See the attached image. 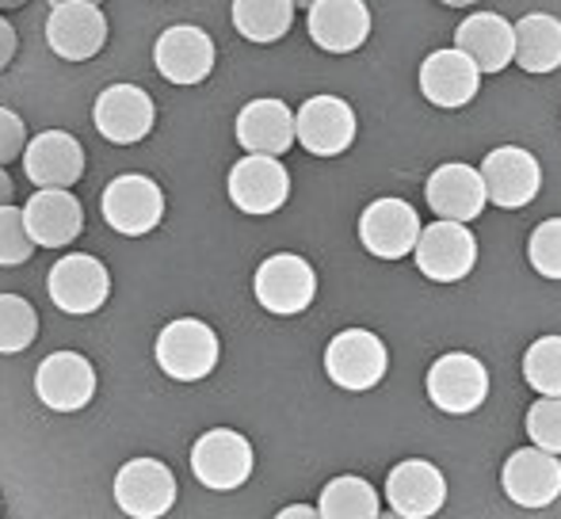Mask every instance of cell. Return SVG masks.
Wrapping results in <instances>:
<instances>
[{
  "label": "cell",
  "mask_w": 561,
  "mask_h": 519,
  "mask_svg": "<svg viewBox=\"0 0 561 519\" xmlns=\"http://www.w3.org/2000/svg\"><path fill=\"white\" fill-rule=\"evenodd\" d=\"M15 50H20V35H15L12 23H8L4 15H0V73H4V69L12 66Z\"/></svg>",
  "instance_id": "obj_36"
},
{
  "label": "cell",
  "mask_w": 561,
  "mask_h": 519,
  "mask_svg": "<svg viewBox=\"0 0 561 519\" xmlns=\"http://www.w3.org/2000/svg\"><path fill=\"white\" fill-rule=\"evenodd\" d=\"M23 218L38 249H69L84 233V207L73 192H35L23 203Z\"/></svg>",
  "instance_id": "obj_26"
},
{
  "label": "cell",
  "mask_w": 561,
  "mask_h": 519,
  "mask_svg": "<svg viewBox=\"0 0 561 519\" xmlns=\"http://www.w3.org/2000/svg\"><path fill=\"white\" fill-rule=\"evenodd\" d=\"M252 298L260 302V310L275 318H298L318 298V272L306 256L275 253L252 275Z\"/></svg>",
  "instance_id": "obj_2"
},
{
  "label": "cell",
  "mask_w": 561,
  "mask_h": 519,
  "mask_svg": "<svg viewBox=\"0 0 561 519\" xmlns=\"http://www.w3.org/2000/svg\"><path fill=\"white\" fill-rule=\"evenodd\" d=\"M527 264L542 279L561 282V218H547L527 238Z\"/></svg>",
  "instance_id": "obj_32"
},
{
  "label": "cell",
  "mask_w": 561,
  "mask_h": 519,
  "mask_svg": "<svg viewBox=\"0 0 561 519\" xmlns=\"http://www.w3.org/2000/svg\"><path fill=\"white\" fill-rule=\"evenodd\" d=\"M84 146L69 130H43L31 138L27 153H23V176L38 187V192H69L73 184L84 180Z\"/></svg>",
  "instance_id": "obj_18"
},
{
  "label": "cell",
  "mask_w": 561,
  "mask_h": 519,
  "mask_svg": "<svg viewBox=\"0 0 561 519\" xmlns=\"http://www.w3.org/2000/svg\"><path fill=\"white\" fill-rule=\"evenodd\" d=\"M275 519H321V512L313 505H287L283 512H275Z\"/></svg>",
  "instance_id": "obj_37"
},
{
  "label": "cell",
  "mask_w": 561,
  "mask_h": 519,
  "mask_svg": "<svg viewBox=\"0 0 561 519\" xmlns=\"http://www.w3.org/2000/svg\"><path fill=\"white\" fill-rule=\"evenodd\" d=\"M38 341V313L23 295H0V356H20Z\"/></svg>",
  "instance_id": "obj_31"
},
{
  "label": "cell",
  "mask_w": 561,
  "mask_h": 519,
  "mask_svg": "<svg viewBox=\"0 0 561 519\" xmlns=\"http://www.w3.org/2000/svg\"><path fill=\"white\" fill-rule=\"evenodd\" d=\"M100 215L123 238H146L164 222V192L153 176L126 172L115 176L100 195Z\"/></svg>",
  "instance_id": "obj_6"
},
{
  "label": "cell",
  "mask_w": 561,
  "mask_h": 519,
  "mask_svg": "<svg viewBox=\"0 0 561 519\" xmlns=\"http://www.w3.org/2000/svg\"><path fill=\"white\" fill-rule=\"evenodd\" d=\"M481 180H485L489 203L501 210H524L542 192V164L524 146H496L481 157Z\"/></svg>",
  "instance_id": "obj_10"
},
{
  "label": "cell",
  "mask_w": 561,
  "mask_h": 519,
  "mask_svg": "<svg viewBox=\"0 0 561 519\" xmlns=\"http://www.w3.org/2000/svg\"><path fill=\"white\" fill-rule=\"evenodd\" d=\"M321 519H382V500L375 485L359 474H340L318 497Z\"/></svg>",
  "instance_id": "obj_29"
},
{
  "label": "cell",
  "mask_w": 561,
  "mask_h": 519,
  "mask_svg": "<svg viewBox=\"0 0 561 519\" xmlns=\"http://www.w3.org/2000/svg\"><path fill=\"white\" fill-rule=\"evenodd\" d=\"M421 215L413 203L398 199V195H382V199L367 203L359 215V245L375 260H405L421 245Z\"/></svg>",
  "instance_id": "obj_8"
},
{
  "label": "cell",
  "mask_w": 561,
  "mask_h": 519,
  "mask_svg": "<svg viewBox=\"0 0 561 519\" xmlns=\"http://www.w3.org/2000/svg\"><path fill=\"white\" fill-rule=\"evenodd\" d=\"M481 69L473 58H466L458 46H444V50H432L428 58L421 61V73H416V84H421V96L428 100L439 112H462L478 100L481 92Z\"/></svg>",
  "instance_id": "obj_14"
},
{
  "label": "cell",
  "mask_w": 561,
  "mask_h": 519,
  "mask_svg": "<svg viewBox=\"0 0 561 519\" xmlns=\"http://www.w3.org/2000/svg\"><path fill=\"white\" fill-rule=\"evenodd\" d=\"M153 359L164 379L172 382H203L215 374L222 359V341L199 318H176L157 333Z\"/></svg>",
  "instance_id": "obj_1"
},
{
  "label": "cell",
  "mask_w": 561,
  "mask_h": 519,
  "mask_svg": "<svg viewBox=\"0 0 561 519\" xmlns=\"http://www.w3.org/2000/svg\"><path fill=\"white\" fill-rule=\"evenodd\" d=\"M306 31L310 43L325 54H355L367 46L370 31H375V15H370L367 0H318L306 12Z\"/></svg>",
  "instance_id": "obj_24"
},
{
  "label": "cell",
  "mask_w": 561,
  "mask_h": 519,
  "mask_svg": "<svg viewBox=\"0 0 561 519\" xmlns=\"http://www.w3.org/2000/svg\"><path fill=\"white\" fill-rule=\"evenodd\" d=\"M256 454L233 428H210L192 443V474L210 493H237L252 477Z\"/></svg>",
  "instance_id": "obj_5"
},
{
  "label": "cell",
  "mask_w": 561,
  "mask_h": 519,
  "mask_svg": "<svg viewBox=\"0 0 561 519\" xmlns=\"http://www.w3.org/2000/svg\"><path fill=\"white\" fill-rule=\"evenodd\" d=\"M295 0H233L229 20H233L237 35L252 46H272L290 35L295 27Z\"/></svg>",
  "instance_id": "obj_28"
},
{
  "label": "cell",
  "mask_w": 561,
  "mask_h": 519,
  "mask_svg": "<svg viewBox=\"0 0 561 519\" xmlns=\"http://www.w3.org/2000/svg\"><path fill=\"white\" fill-rule=\"evenodd\" d=\"M43 38L54 58L92 61L107 46V15L100 4H58L46 15Z\"/></svg>",
  "instance_id": "obj_22"
},
{
  "label": "cell",
  "mask_w": 561,
  "mask_h": 519,
  "mask_svg": "<svg viewBox=\"0 0 561 519\" xmlns=\"http://www.w3.org/2000/svg\"><path fill=\"white\" fill-rule=\"evenodd\" d=\"M436 4H444V8H473L478 0H436Z\"/></svg>",
  "instance_id": "obj_39"
},
{
  "label": "cell",
  "mask_w": 561,
  "mask_h": 519,
  "mask_svg": "<svg viewBox=\"0 0 561 519\" xmlns=\"http://www.w3.org/2000/svg\"><path fill=\"white\" fill-rule=\"evenodd\" d=\"M58 4H104V0H50V8H58Z\"/></svg>",
  "instance_id": "obj_40"
},
{
  "label": "cell",
  "mask_w": 561,
  "mask_h": 519,
  "mask_svg": "<svg viewBox=\"0 0 561 519\" xmlns=\"http://www.w3.org/2000/svg\"><path fill=\"white\" fill-rule=\"evenodd\" d=\"M46 295L69 318H92L112 298V272H107L104 260L89 253H69L54 260V267L46 272Z\"/></svg>",
  "instance_id": "obj_3"
},
{
  "label": "cell",
  "mask_w": 561,
  "mask_h": 519,
  "mask_svg": "<svg viewBox=\"0 0 561 519\" xmlns=\"http://www.w3.org/2000/svg\"><path fill=\"white\" fill-rule=\"evenodd\" d=\"M215 38L207 35L195 23H176V27H164L153 43V66L157 73L169 84H180V89H195L203 84L210 73H215Z\"/></svg>",
  "instance_id": "obj_12"
},
{
  "label": "cell",
  "mask_w": 561,
  "mask_h": 519,
  "mask_svg": "<svg viewBox=\"0 0 561 519\" xmlns=\"http://www.w3.org/2000/svg\"><path fill=\"white\" fill-rule=\"evenodd\" d=\"M31 146V134H27V123L12 112V107H0V169L12 161H20Z\"/></svg>",
  "instance_id": "obj_35"
},
{
  "label": "cell",
  "mask_w": 561,
  "mask_h": 519,
  "mask_svg": "<svg viewBox=\"0 0 561 519\" xmlns=\"http://www.w3.org/2000/svg\"><path fill=\"white\" fill-rule=\"evenodd\" d=\"M115 505L123 516L130 519H164L176 508V497H180V485H176V474L164 466L161 459H130L118 466L115 474Z\"/></svg>",
  "instance_id": "obj_7"
},
{
  "label": "cell",
  "mask_w": 561,
  "mask_h": 519,
  "mask_svg": "<svg viewBox=\"0 0 561 519\" xmlns=\"http://www.w3.org/2000/svg\"><path fill=\"white\" fill-rule=\"evenodd\" d=\"M295 4H298V8H306V12H310V8L318 4V0H295Z\"/></svg>",
  "instance_id": "obj_42"
},
{
  "label": "cell",
  "mask_w": 561,
  "mask_h": 519,
  "mask_svg": "<svg viewBox=\"0 0 561 519\" xmlns=\"http://www.w3.org/2000/svg\"><path fill=\"white\" fill-rule=\"evenodd\" d=\"M501 489L516 508L539 512L561 497V459L539 447H519L501 470Z\"/></svg>",
  "instance_id": "obj_19"
},
{
  "label": "cell",
  "mask_w": 561,
  "mask_h": 519,
  "mask_svg": "<svg viewBox=\"0 0 561 519\" xmlns=\"http://www.w3.org/2000/svg\"><path fill=\"white\" fill-rule=\"evenodd\" d=\"M92 123L112 146H138L157 127V104L138 84H107L92 104Z\"/></svg>",
  "instance_id": "obj_15"
},
{
  "label": "cell",
  "mask_w": 561,
  "mask_h": 519,
  "mask_svg": "<svg viewBox=\"0 0 561 519\" xmlns=\"http://www.w3.org/2000/svg\"><path fill=\"white\" fill-rule=\"evenodd\" d=\"M519 367H524V382L539 397H561V333L531 341Z\"/></svg>",
  "instance_id": "obj_30"
},
{
  "label": "cell",
  "mask_w": 561,
  "mask_h": 519,
  "mask_svg": "<svg viewBox=\"0 0 561 519\" xmlns=\"http://www.w3.org/2000/svg\"><path fill=\"white\" fill-rule=\"evenodd\" d=\"M35 397L50 413H81L96 397V367L81 351H50L35 367Z\"/></svg>",
  "instance_id": "obj_16"
},
{
  "label": "cell",
  "mask_w": 561,
  "mask_h": 519,
  "mask_svg": "<svg viewBox=\"0 0 561 519\" xmlns=\"http://www.w3.org/2000/svg\"><path fill=\"white\" fill-rule=\"evenodd\" d=\"M233 134L249 157H283L298 141V115L279 96H256L237 112Z\"/></svg>",
  "instance_id": "obj_20"
},
{
  "label": "cell",
  "mask_w": 561,
  "mask_h": 519,
  "mask_svg": "<svg viewBox=\"0 0 561 519\" xmlns=\"http://www.w3.org/2000/svg\"><path fill=\"white\" fill-rule=\"evenodd\" d=\"M226 195L241 215L249 218H267L275 210L287 207L290 199V172L283 169L279 157H249L229 169L226 176Z\"/></svg>",
  "instance_id": "obj_11"
},
{
  "label": "cell",
  "mask_w": 561,
  "mask_h": 519,
  "mask_svg": "<svg viewBox=\"0 0 561 519\" xmlns=\"http://www.w3.org/2000/svg\"><path fill=\"white\" fill-rule=\"evenodd\" d=\"M27 0H0V12H12V8H23Z\"/></svg>",
  "instance_id": "obj_41"
},
{
  "label": "cell",
  "mask_w": 561,
  "mask_h": 519,
  "mask_svg": "<svg viewBox=\"0 0 561 519\" xmlns=\"http://www.w3.org/2000/svg\"><path fill=\"white\" fill-rule=\"evenodd\" d=\"M298 146L310 157H344L355 146L359 119L344 96H310L298 107Z\"/></svg>",
  "instance_id": "obj_17"
},
{
  "label": "cell",
  "mask_w": 561,
  "mask_h": 519,
  "mask_svg": "<svg viewBox=\"0 0 561 519\" xmlns=\"http://www.w3.org/2000/svg\"><path fill=\"white\" fill-rule=\"evenodd\" d=\"M382 519H405V516H398V512H382Z\"/></svg>",
  "instance_id": "obj_43"
},
{
  "label": "cell",
  "mask_w": 561,
  "mask_h": 519,
  "mask_svg": "<svg viewBox=\"0 0 561 519\" xmlns=\"http://www.w3.org/2000/svg\"><path fill=\"white\" fill-rule=\"evenodd\" d=\"M386 500L390 512L405 519H432L447 505V477L436 462L405 459L386 474Z\"/></svg>",
  "instance_id": "obj_23"
},
{
  "label": "cell",
  "mask_w": 561,
  "mask_h": 519,
  "mask_svg": "<svg viewBox=\"0 0 561 519\" xmlns=\"http://www.w3.org/2000/svg\"><path fill=\"white\" fill-rule=\"evenodd\" d=\"M455 46L478 61L481 73L496 77L516 66V23L496 12H473L455 27Z\"/></svg>",
  "instance_id": "obj_25"
},
{
  "label": "cell",
  "mask_w": 561,
  "mask_h": 519,
  "mask_svg": "<svg viewBox=\"0 0 561 519\" xmlns=\"http://www.w3.org/2000/svg\"><path fill=\"white\" fill-rule=\"evenodd\" d=\"M413 260L424 279L444 282V287L447 282H462L478 267V238H473L470 226L436 218L432 226H424Z\"/></svg>",
  "instance_id": "obj_13"
},
{
  "label": "cell",
  "mask_w": 561,
  "mask_h": 519,
  "mask_svg": "<svg viewBox=\"0 0 561 519\" xmlns=\"http://www.w3.org/2000/svg\"><path fill=\"white\" fill-rule=\"evenodd\" d=\"M524 428H527L531 447L550 451L561 459V397L531 401V408H527V416H524Z\"/></svg>",
  "instance_id": "obj_34"
},
{
  "label": "cell",
  "mask_w": 561,
  "mask_h": 519,
  "mask_svg": "<svg viewBox=\"0 0 561 519\" xmlns=\"http://www.w3.org/2000/svg\"><path fill=\"white\" fill-rule=\"evenodd\" d=\"M516 66L527 77L561 69V20L550 12H527L516 20Z\"/></svg>",
  "instance_id": "obj_27"
},
{
  "label": "cell",
  "mask_w": 561,
  "mask_h": 519,
  "mask_svg": "<svg viewBox=\"0 0 561 519\" xmlns=\"http://www.w3.org/2000/svg\"><path fill=\"white\" fill-rule=\"evenodd\" d=\"M12 195H15V184L4 169H0V207H12Z\"/></svg>",
  "instance_id": "obj_38"
},
{
  "label": "cell",
  "mask_w": 561,
  "mask_h": 519,
  "mask_svg": "<svg viewBox=\"0 0 561 519\" xmlns=\"http://www.w3.org/2000/svg\"><path fill=\"white\" fill-rule=\"evenodd\" d=\"M35 238L27 230L23 207H0V267H20L35 256Z\"/></svg>",
  "instance_id": "obj_33"
},
{
  "label": "cell",
  "mask_w": 561,
  "mask_h": 519,
  "mask_svg": "<svg viewBox=\"0 0 561 519\" xmlns=\"http://www.w3.org/2000/svg\"><path fill=\"white\" fill-rule=\"evenodd\" d=\"M428 401L447 416H470L489 397V371L470 351H447L424 374Z\"/></svg>",
  "instance_id": "obj_9"
},
{
  "label": "cell",
  "mask_w": 561,
  "mask_h": 519,
  "mask_svg": "<svg viewBox=\"0 0 561 519\" xmlns=\"http://www.w3.org/2000/svg\"><path fill=\"white\" fill-rule=\"evenodd\" d=\"M424 203L432 207V215L444 222H462L470 226L473 218H481V210L489 207V192L481 169L466 161H447L424 180Z\"/></svg>",
  "instance_id": "obj_21"
},
{
  "label": "cell",
  "mask_w": 561,
  "mask_h": 519,
  "mask_svg": "<svg viewBox=\"0 0 561 519\" xmlns=\"http://www.w3.org/2000/svg\"><path fill=\"white\" fill-rule=\"evenodd\" d=\"M390 371V351L382 336L370 328H344L325 348V374L329 382L347 393H367Z\"/></svg>",
  "instance_id": "obj_4"
}]
</instances>
